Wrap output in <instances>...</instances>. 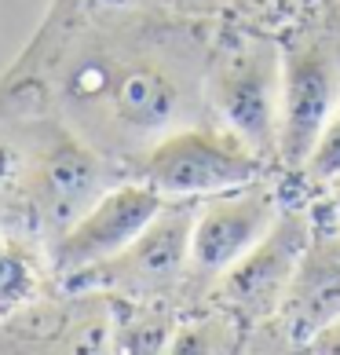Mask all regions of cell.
Wrapping results in <instances>:
<instances>
[{
    "mask_svg": "<svg viewBox=\"0 0 340 355\" xmlns=\"http://www.w3.org/2000/svg\"><path fill=\"white\" fill-rule=\"evenodd\" d=\"M285 308L293 319V337L307 340L340 319V257L337 245H311L296 279L285 293Z\"/></svg>",
    "mask_w": 340,
    "mask_h": 355,
    "instance_id": "30bf717a",
    "label": "cell"
},
{
    "mask_svg": "<svg viewBox=\"0 0 340 355\" xmlns=\"http://www.w3.org/2000/svg\"><path fill=\"white\" fill-rule=\"evenodd\" d=\"M340 110V55L333 44L307 37L282 51V128L278 157L304 168L325 125Z\"/></svg>",
    "mask_w": 340,
    "mask_h": 355,
    "instance_id": "3957f363",
    "label": "cell"
},
{
    "mask_svg": "<svg viewBox=\"0 0 340 355\" xmlns=\"http://www.w3.org/2000/svg\"><path fill=\"white\" fill-rule=\"evenodd\" d=\"M198 209L190 198H179L147 223L139 239L121 249L117 257L102 264L70 275L73 286H114L125 293H165L168 286L179 282V275L190 264V231Z\"/></svg>",
    "mask_w": 340,
    "mask_h": 355,
    "instance_id": "8992f818",
    "label": "cell"
},
{
    "mask_svg": "<svg viewBox=\"0 0 340 355\" xmlns=\"http://www.w3.org/2000/svg\"><path fill=\"white\" fill-rule=\"evenodd\" d=\"M73 114H99L110 132L158 143L187 125V88L168 62L154 55H102L91 51L66 70Z\"/></svg>",
    "mask_w": 340,
    "mask_h": 355,
    "instance_id": "6da1fadb",
    "label": "cell"
},
{
    "mask_svg": "<svg viewBox=\"0 0 340 355\" xmlns=\"http://www.w3.org/2000/svg\"><path fill=\"white\" fill-rule=\"evenodd\" d=\"M256 168L260 154H253L231 128L213 132V128L179 125L158 143H150L143 154V180L168 202L213 198V194L245 187L256 180Z\"/></svg>",
    "mask_w": 340,
    "mask_h": 355,
    "instance_id": "7a4b0ae2",
    "label": "cell"
},
{
    "mask_svg": "<svg viewBox=\"0 0 340 355\" xmlns=\"http://www.w3.org/2000/svg\"><path fill=\"white\" fill-rule=\"evenodd\" d=\"M216 107L227 128L260 157L278 154L282 128V51L267 44L231 55L216 73Z\"/></svg>",
    "mask_w": 340,
    "mask_h": 355,
    "instance_id": "52a82bcc",
    "label": "cell"
},
{
    "mask_svg": "<svg viewBox=\"0 0 340 355\" xmlns=\"http://www.w3.org/2000/svg\"><path fill=\"white\" fill-rule=\"evenodd\" d=\"M304 168L315 180H340V110L333 114V121L325 125L319 147H315V154L307 157Z\"/></svg>",
    "mask_w": 340,
    "mask_h": 355,
    "instance_id": "8fae6325",
    "label": "cell"
},
{
    "mask_svg": "<svg viewBox=\"0 0 340 355\" xmlns=\"http://www.w3.org/2000/svg\"><path fill=\"white\" fill-rule=\"evenodd\" d=\"M278 216L282 209L274 191H267L256 180L205 198L190 231V279L220 282L271 231V223Z\"/></svg>",
    "mask_w": 340,
    "mask_h": 355,
    "instance_id": "277c9868",
    "label": "cell"
},
{
    "mask_svg": "<svg viewBox=\"0 0 340 355\" xmlns=\"http://www.w3.org/2000/svg\"><path fill=\"white\" fill-rule=\"evenodd\" d=\"M107 173L110 168L96 157V150H88L84 143H77L70 136L55 139L48 147V154L37 165V205L48 223H59V234L84 213V209L107 191Z\"/></svg>",
    "mask_w": 340,
    "mask_h": 355,
    "instance_id": "9c48e42d",
    "label": "cell"
},
{
    "mask_svg": "<svg viewBox=\"0 0 340 355\" xmlns=\"http://www.w3.org/2000/svg\"><path fill=\"white\" fill-rule=\"evenodd\" d=\"M165 194H158L147 180L143 183H121V187H107L91 202L81 216H77L66 231L55 239L51 249V264L59 275H77L102 264V260L117 257L128 249L147 223L165 209Z\"/></svg>",
    "mask_w": 340,
    "mask_h": 355,
    "instance_id": "5b68a950",
    "label": "cell"
},
{
    "mask_svg": "<svg viewBox=\"0 0 340 355\" xmlns=\"http://www.w3.org/2000/svg\"><path fill=\"white\" fill-rule=\"evenodd\" d=\"M333 216H340V187H337V194H333Z\"/></svg>",
    "mask_w": 340,
    "mask_h": 355,
    "instance_id": "7c38bea8",
    "label": "cell"
},
{
    "mask_svg": "<svg viewBox=\"0 0 340 355\" xmlns=\"http://www.w3.org/2000/svg\"><path fill=\"white\" fill-rule=\"evenodd\" d=\"M307 249H311L307 216L282 213L264 239L220 279V300L231 311L249 315V319L278 311L285 304V293H289Z\"/></svg>",
    "mask_w": 340,
    "mask_h": 355,
    "instance_id": "ba28073f",
    "label": "cell"
}]
</instances>
